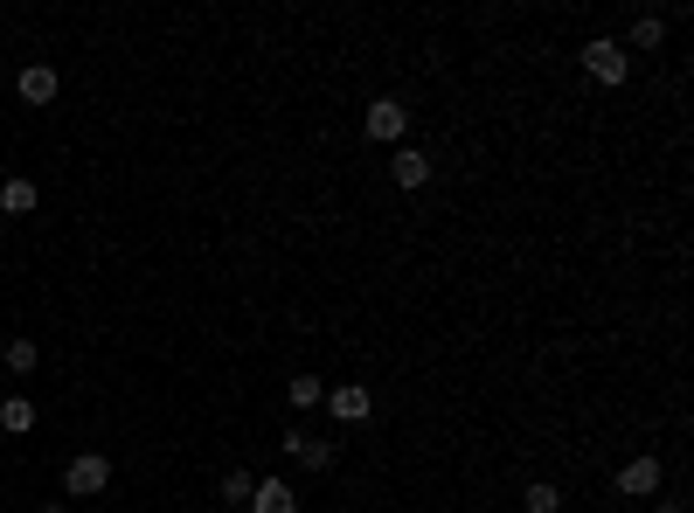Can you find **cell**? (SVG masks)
Segmentation results:
<instances>
[{"label":"cell","mask_w":694,"mask_h":513,"mask_svg":"<svg viewBox=\"0 0 694 513\" xmlns=\"http://www.w3.org/2000/svg\"><path fill=\"white\" fill-rule=\"evenodd\" d=\"M105 486H111V459H105V451H77V459L63 465V492H70V500H98Z\"/></svg>","instance_id":"cell-1"},{"label":"cell","mask_w":694,"mask_h":513,"mask_svg":"<svg viewBox=\"0 0 694 513\" xmlns=\"http://www.w3.org/2000/svg\"><path fill=\"white\" fill-rule=\"evenodd\" d=\"M362 132H368V146H397L403 132H410V111H403V98H375V105L362 111Z\"/></svg>","instance_id":"cell-2"},{"label":"cell","mask_w":694,"mask_h":513,"mask_svg":"<svg viewBox=\"0 0 694 513\" xmlns=\"http://www.w3.org/2000/svg\"><path fill=\"white\" fill-rule=\"evenodd\" d=\"M584 70H590L597 84H625V77H632V56L618 49L611 35H597V42H584Z\"/></svg>","instance_id":"cell-3"},{"label":"cell","mask_w":694,"mask_h":513,"mask_svg":"<svg viewBox=\"0 0 694 513\" xmlns=\"http://www.w3.org/2000/svg\"><path fill=\"white\" fill-rule=\"evenodd\" d=\"M327 410H333V424H368L375 416V395L362 382H327Z\"/></svg>","instance_id":"cell-4"},{"label":"cell","mask_w":694,"mask_h":513,"mask_svg":"<svg viewBox=\"0 0 694 513\" xmlns=\"http://www.w3.org/2000/svg\"><path fill=\"white\" fill-rule=\"evenodd\" d=\"M618 492H625V500H653V492H660V459H653V451L625 459V472H618Z\"/></svg>","instance_id":"cell-5"},{"label":"cell","mask_w":694,"mask_h":513,"mask_svg":"<svg viewBox=\"0 0 694 513\" xmlns=\"http://www.w3.org/2000/svg\"><path fill=\"white\" fill-rule=\"evenodd\" d=\"M389 181H397L403 195L430 187V154H424V146H397V160H389Z\"/></svg>","instance_id":"cell-6"},{"label":"cell","mask_w":694,"mask_h":513,"mask_svg":"<svg viewBox=\"0 0 694 513\" xmlns=\"http://www.w3.org/2000/svg\"><path fill=\"white\" fill-rule=\"evenodd\" d=\"M285 451H292L306 472H327L333 459H341V444H333V437H306V430H285Z\"/></svg>","instance_id":"cell-7"},{"label":"cell","mask_w":694,"mask_h":513,"mask_svg":"<svg viewBox=\"0 0 694 513\" xmlns=\"http://www.w3.org/2000/svg\"><path fill=\"white\" fill-rule=\"evenodd\" d=\"M14 90H22V105H35V111H42V105H56V90H63V77H56L49 63H28L22 77H14Z\"/></svg>","instance_id":"cell-8"},{"label":"cell","mask_w":694,"mask_h":513,"mask_svg":"<svg viewBox=\"0 0 694 513\" xmlns=\"http://www.w3.org/2000/svg\"><path fill=\"white\" fill-rule=\"evenodd\" d=\"M251 513H299V492L285 479H265V486H251Z\"/></svg>","instance_id":"cell-9"},{"label":"cell","mask_w":694,"mask_h":513,"mask_svg":"<svg viewBox=\"0 0 694 513\" xmlns=\"http://www.w3.org/2000/svg\"><path fill=\"white\" fill-rule=\"evenodd\" d=\"M35 208H42V187H35V181L14 174L8 187H0V216H35Z\"/></svg>","instance_id":"cell-10"},{"label":"cell","mask_w":694,"mask_h":513,"mask_svg":"<svg viewBox=\"0 0 694 513\" xmlns=\"http://www.w3.org/2000/svg\"><path fill=\"white\" fill-rule=\"evenodd\" d=\"M0 361H8V375H35V368H42V347H35L28 333H14L8 347H0Z\"/></svg>","instance_id":"cell-11"},{"label":"cell","mask_w":694,"mask_h":513,"mask_svg":"<svg viewBox=\"0 0 694 513\" xmlns=\"http://www.w3.org/2000/svg\"><path fill=\"white\" fill-rule=\"evenodd\" d=\"M285 403H292V410H320V403H327V382H320V375H292V382H285Z\"/></svg>","instance_id":"cell-12"},{"label":"cell","mask_w":694,"mask_h":513,"mask_svg":"<svg viewBox=\"0 0 694 513\" xmlns=\"http://www.w3.org/2000/svg\"><path fill=\"white\" fill-rule=\"evenodd\" d=\"M667 42V22H660V14H640V22H632V35H625V42H618V49H660Z\"/></svg>","instance_id":"cell-13"},{"label":"cell","mask_w":694,"mask_h":513,"mask_svg":"<svg viewBox=\"0 0 694 513\" xmlns=\"http://www.w3.org/2000/svg\"><path fill=\"white\" fill-rule=\"evenodd\" d=\"M0 430H8V437L35 430V403H28V395H8V403H0Z\"/></svg>","instance_id":"cell-14"},{"label":"cell","mask_w":694,"mask_h":513,"mask_svg":"<svg viewBox=\"0 0 694 513\" xmlns=\"http://www.w3.org/2000/svg\"><path fill=\"white\" fill-rule=\"evenodd\" d=\"M251 486H257L251 472H222V479H216V500H222V506H251Z\"/></svg>","instance_id":"cell-15"},{"label":"cell","mask_w":694,"mask_h":513,"mask_svg":"<svg viewBox=\"0 0 694 513\" xmlns=\"http://www.w3.org/2000/svg\"><path fill=\"white\" fill-rule=\"evenodd\" d=\"M528 513H562V492H556L549 479H535V486H528Z\"/></svg>","instance_id":"cell-16"},{"label":"cell","mask_w":694,"mask_h":513,"mask_svg":"<svg viewBox=\"0 0 694 513\" xmlns=\"http://www.w3.org/2000/svg\"><path fill=\"white\" fill-rule=\"evenodd\" d=\"M653 513H687V506H681V500H660V506H653Z\"/></svg>","instance_id":"cell-17"},{"label":"cell","mask_w":694,"mask_h":513,"mask_svg":"<svg viewBox=\"0 0 694 513\" xmlns=\"http://www.w3.org/2000/svg\"><path fill=\"white\" fill-rule=\"evenodd\" d=\"M42 513H63V506H42Z\"/></svg>","instance_id":"cell-18"}]
</instances>
